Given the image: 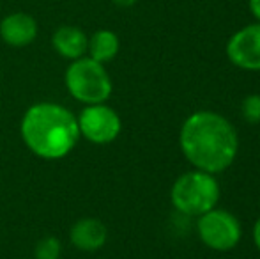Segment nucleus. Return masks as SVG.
Segmentation results:
<instances>
[{
  "label": "nucleus",
  "instance_id": "obj_1",
  "mask_svg": "<svg viewBox=\"0 0 260 259\" xmlns=\"http://www.w3.org/2000/svg\"><path fill=\"white\" fill-rule=\"evenodd\" d=\"M179 148L193 169L221 174L236 162L239 135L236 126L214 110H197L184 119Z\"/></svg>",
  "mask_w": 260,
  "mask_h": 259
},
{
  "label": "nucleus",
  "instance_id": "obj_2",
  "mask_svg": "<svg viewBox=\"0 0 260 259\" xmlns=\"http://www.w3.org/2000/svg\"><path fill=\"white\" fill-rule=\"evenodd\" d=\"M21 138L36 156L58 160L75 149L80 138L76 116L52 101L36 103L21 118Z\"/></svg>",
  "mask_w": 260,
  "mask_h": 259
},
{
  "label": "nucleus",
  "instance_id": "obj_3",
  "mask_svg": "<svg viewBox=\"0 0 260 259\" xmlns=\"http://www.w3.org/2000/svg\"><path fill=\"white\" fill-rule=\"evenodd\" d=\"M221 187L216 174L191 169L181 174L170 188L172 206L182 217L197 218L218 206Z\"/></svg>",
  "mask_w": 260,
  "mask_h": 259
},
{
  "label": "nucleus",
  "instance_id": "obj_4",
  "mask_svg": "<svg viewBox=\"0 0 260 259\" xmlns=\"http://www.w3.org/2000/svg\"><path fill=\"white\" fill-rule=\"evenodd\" d=\"M64 82L68 93L80 103H105L112 96V78H110L105 64L87 55L71 61V64L66 69Z\"/></svg>",
  "mask_w": 260,
  "mask_h": 259
},
{
  "label": "nucleus",
  "instance_id": "obj_5",
  "mask_svg": "<svg viewBox=\"0 0 260 259\" xmlns=\"http://www.w3.org/2000/svg\"><path fill=\"white\" fill-rule=\"evenodd\" d=\"M197 235L207 249L230 252L241 243L243 225L232 211L216 206L197 217Z\"/></svg>",
  "mask_w": 260,
  "mask_h": 259
},
{
  "label": "nucleus",
  "instance_id": "obj_6",
  "mask_svg": "<svg viewBox=\"0 0 260 259\" xmlns=\"http://www.w3.org/2000/svg\"><path fill=\"white\" fill-rule=\"evenodd\" d=\"M76 123L80 137L100 146L113 142L122 130L120 116L105 103L87 105L76 118Z\"/></svg>",
  "mask_w": 260,
  "mask_h": 259
},
{
  "label": "nucleus",
  "instance_id": "obj_7",
  "mask_svg": "<svg viewBox=\"0 0 260 259\" xmlns=\"http://www.w3.org/2000/svg\"><path fill=\"white\" fill-rule=\"evenodd\" d=\"M230 64L243 71H260V23H250L236 31L225 46Z\"/></svg>",
  "mask_w": 260,
  "mask_h": 259
},
{
  "label": "nucleus",
  "instance_id": "obj_8",
  "mask_svg": "<svg viewBox=\"0 0 260 259\" xmlns=\"http://www.w3.org/2000/svg\"><path fill=\"white\" fill-rule=\"evenodd\" d=\"M0 38L13 48H23L38 38V21L27 13H11L0 21Z\"/></svg>",
  "mask_w": 260,
  "mask_h": 259
},
{
  "label": "nucleus",
  "instance_id": "obj_9",
  "mask_svg": "<svg viewBox=\"0 0 260 259\" xmlns=\"http://www.w3.org/2000/svg\"><path fill=\"white\" fill-rule=\"evenodd\" d=\"M69 240L73 247H76L82 252H96L105 247L108 240V229L100 218H78L69 231Z\"/></svg>",
  "mask_w": 260,
  "mask_h": 259
},
{
  "label": "nucleus",
  "instance_id": "obj_10",
  "mask_svg": "<svg viewBox=\"0 0 260 259\" xmlns=\"http://www.w3.org/2000/svg\"><path fill=\"white\" fill-rule=\"evenodd\" d=\"M89 38L80 27L75 25H62L52 36V46L60 57L68 61H76L87 55Z\"/></svg>",
  "mask_w": 260,
  "mask_h": 259
},
{
  "label": "nucleus",
  "instance_id": "obj_11",
  "mask_svg": "<svg viewBox=\"0 0 260 259\" xmlns=\"http://www.w3.org/2000/svg\"><path fill=\"white\" fill-rule=\"evenodd\" d=\"M120 50V39L113 31L108 28H101L96 31L89 38V45H87V53L90 59L98 61L101 64H106L117 57Z\"/></svg>",
  "mask_w": 260,
  "mask_h": 259
},
{
  "label": "nucleus",
  "instance_id": "obj_12",
  "mask_svg": "<svg viewBox=\"0 0 260 259\" xmlns=\"http://www.w3.org/2000/svg\"><path fill=\"white\" fill-rule=\"evenodd\" d=\"M62 254V243L55 236H45L36 245L34 259H58Z\"/></svg>",
  "mask_w": 260,
  "mask_h": 259
},
{
  "label": "nucleus",
  "instance_id": "obj_13",
  "mask_svg": "<svg viewBox=\"0 0 260 259\" xmlns=\"http://www.w3.org/2000/svg\"><path fill=\"white\" fill-rule=\"evenodd\" d=\"M241 116L250 125H260V94H248L241 101Z\"/></svg>",
  "mask_w": 260,
  "mask_h": 259
},
{
  "label": "nucleus",
  "instance_id": "obj_14",
  "mask_svg": "<svg viewBox=\"0 0 260 259\" xmlns=\"http://www.w3.org/2000/svg\"><path fill=\"white\" fill-rule=\"evenodd\" d=\"M248 7H250V13L253 14V18L260 23V0H248Z\"/></svg>",
  "mask_w": 260,
  "mask_h": 259
},
{
  "label": "nucleus",
  "instance_id": "obj_15",
  "mask_svg": "<svg viewBox=\"0 0 260 259\" xmlns=\"http://www.w3.org/2000/svg\"><path fill=\"white\" fill-rule=\"evenodd\" d=\"M253 243H255V247H257V250L260 252V217L255 220V224H253Z\"/></svg>",
  "mask_w": 260,
  "mask_h": 259
},
{
  "label": "nucleus",
  "instance_id": "obj_16",
  "mask_svg": "<svg viewBox=\"0 0 260 259\" xmlns=\"http://www.w3.org/2000/svg\"><path fill=\"white\" fill-rule=\"evenodd\" d=\"M112 2L119 7H131V6H135L138 0H112Z\"/></svg>",
  "mask_w": 260,
  "mask_h": 259
}]
</instances>
